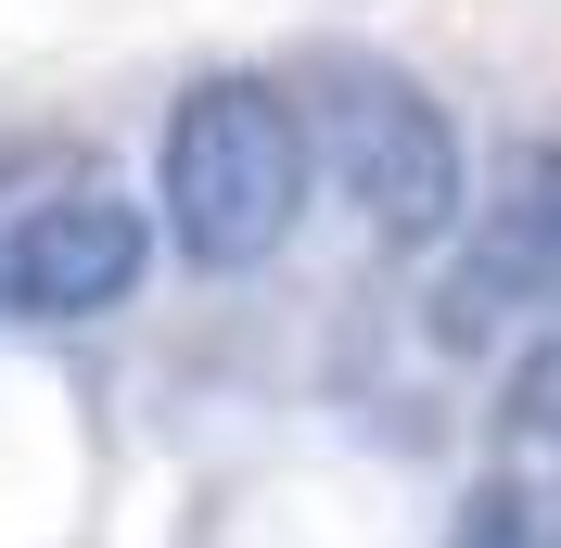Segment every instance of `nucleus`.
<instances>
[{"label": "nucleus", "mask_w": 561, "mask_h": 548, "mask_svg": "<svg viewBox=\"0 0 561 548\" xmlns=\"http://www.w3.org/2000/svg\"><path fill=\"white\" fill-rule=\"evenodd\" d=\"M319 205V140L294 77L268 65H205L153 128V230L192 281H255L268 255H294Z\"/></svg>", "instance_id": "nucleus-1"}, {"label": "nucleus", "mask_w": 561, "mask_h": 548, "mask_svg": "<svg viewBox=\"0 0 561 548\" xmlns=\"http://www.w3.org/2000/svg\"><path fill=\"white\" fill-rule=\"evenodd\" d=\"M294 103H307V140H319V192L357 217L370 255H447L459 242V217H472V140H459V115L409 65H383V52H307Z\"/></svg>", "instance_id": "nucleus-2"}, {"label": "nucleus", "mask_w": 561, "mask_h": 548, "mask_svg": "<svg viewBox=\"0 0 561 548\" xmlns=\"http://www.w3.org/2000/svg\"><path fill=\"white\" fill-rule=\"evenodd\" d=\"M561 319V140H511L485 179H472V217L434 255V294H421V344L434 357H511L524 332Z\"/></svg>", "instance_id": "nucleus-3"}, {"label": "nucleus", "mask_w": 561, "mask_h": 548, "mask_svg": "<svg viewBox=\"0 0 561 548\" xmlns=\"http://www.w3.org/2000/svg\"><path fill=\"white\" fill-rule=\"evenodd\" d=\"M167 230H153V192H115V179H51L0 217V332H77V319L140 307Z\"/></svg>", "instance_id": "nucleus-4"}, {"label": "nucleus", "mask_w": 561, "mask_h": 548, "mask_svg": "<svg viewBox=\"0 0 561 548\" xmlns=\"http://www.w3.org/2000/svg\"><path fill=\"white\" fill-rule=\"evenodd\" d=\"M497 459H561V319L549 332H524L511 357H497V409H485Z\"/></svg>", "instance_id": "nucleus-5"}, {"label": "nucleus", "mask_w": 561, "mask_h": 548, "mask_svg": "<svg viewBox=\"0 0 561 548\" xmlns=\"http://www.w3.org/2000/svg\"><path fill=\"white\" fill-rule=\"evenodd\" d=\"M434 548H549V523H536V484H524V459H497L472 498L447 511V536Z\"/></svg>", "instance_id": "nucleus-6"}, {"label": "nucleus", "mask_w": 561, "mask_h": 548, "mask_svg": "<svg viewBox=\"0 0 561 548\" xmlns=\"http://www.w3.org/2000/svg\"><path fill=\"white\" fill-rule=\"evenodd\" d=\"M524 484H536V523H549V548H561V459H524Z\"/></svg>", "instance_id": "nucleus-7"}]
</instances>
